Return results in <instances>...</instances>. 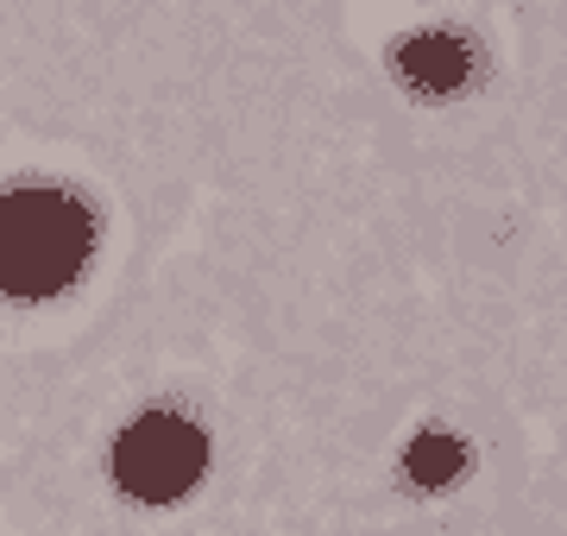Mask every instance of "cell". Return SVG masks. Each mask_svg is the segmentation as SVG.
<instances>
[{"label": "cell", "mask_w": 567, "mask_h": 536, "mask_svg": "<svg viewBox=\"0 0 567 536\" xmlns=\"http://www.w3.org/2000/svg\"><path fill=\"white\" fill-rule=\"evenodd\" d=\"M461 467H466V449L454 442V435H416V442H410V454H404V474L416 480V486H429V493H435V486H447Z\"/></svg>", "instance_id": "4"}, {"label": "cell", "mask_w": 567, "mask_h": 536, "mask_svg": "<svg viewBox=\"0 0 567 536\" xmlns=\"http://www.w3.org/2000/svg\"><path fill=\"white\" fill-rule=\"evenodd\" d=\"M95 252V215L58 184L0 189V290L58 297L82 278Z\"/></svg>", "instance_id": "1"}, {"label": "cell", "mask_w": 567, "mask_h": 536, "mask_svg": "<svg viewBox=\"0 0 567 536\" xmlns=\"http://www.w3.org/2000/svg\"><path fill=\"white\" fill-rule=\"evenodd\" d=\"M473 70H480V58H473L466 32H410V39L398 44V76H404V89L423 95V102L461 95Z\"/></svg>", "instance_id": "3"}, {"label": "cell", "mask_w": 567, "mask_h": 536, "mask_svg": "<svg viewBox=\"0 0 567 536\" xmlns=\"http://www.w3.org/2000/svg\"><path fill=\"white\" fill-rule=\"evenodd\" d=\"M208 467V435L177 411H145L140 423H126L114 442V480L145 505H171L183 498Z\"/></svg>", "instance_id": "2"}]
</instances>
